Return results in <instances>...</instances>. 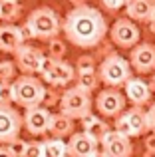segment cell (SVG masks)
<instances>
[{
  "mask_svg": "<svg viewBox=\"0 0 155 157\" xmlns=\"http://www.w3.org/2000/svg\"><path fill=\"white\" fill-rule=\"evenodd\" d=\"M153 2H155V0H153Z\"/></svg>",
  "mask_w": 155,
  "mask_h": 157,
  "instance_id": "cell-42",
  "label": "cell"
},
{
  "mask_svg": "<svg viewBox=\"0 0 155 157\" xmlns=\"http://www.w3.org/2000/svg\"><path fill=\"white\" fill-rule=\"evenodd\" d=\"M12 2H18V0H12Z\"/></svg>",
  "mask_w": 155,
  "mask_h": 157,
  "instance_id": "cell-41",
  "label": "cell"
},
{
  "mask_svg": "<svg viewBox=\"0 0 155 157\" xmlns=\"http://www.w3.org/2000/svg\"><path fill=\"white\" fill-rule=\"evenodd\" d=\"M101 4H104V8H105V10L115 12V10H119V8L125 4V0H101Z\"/></svg>",
  "mask_w": 155,
  "mask_h": 157,
  "instance_id": "cell-33",
  "label": "cell"
},
{
  "mask_svg": "<svg viewBox=\"0 0 155 157\" xmlns=\"http://www.w3.org/2000/svg\"><path fill=\"white\" fill-rule=\"evenodd\" d=\"M113 129L119 131L121 135L125 137H131V129H129V123H127V117H125V111L115 115V121H113Z\"/></svg>",
  "mask_w": 155,
  "mask_h": 157,
  "instance_id": "cell-27",
  "label": "cell"
},
{
  "mask_svg": "<svg viewBox=\"0 0 155 157\" xmlns=\"http://www.w3.org/2000/svg\"><path fill=\"white\" fill-rule=\"evenodd\" d=\"M81 129L88 131L89 135H93V137L100 139V135L104 133L105 129H108V123L101 121L97 115H93L92 111H89L88 115H84V117H81Z\"/></svg>",
  "mask_w": 155,
  "mask_h": 157,
  "instance_id": "cell-20",
  "label": "cell"
},
{
  "mask_svg": "<svg viewBox=\"0 0 155 157\" xmlns=\"http://www.w3.org/2000/svg\"><path fill=\"white\" fill-rule=\"evenodd\" d=\"M123 96L125 100H129L133 105H145L151 101V88L149 84H145L139 78H131L123 82Z\"/></svg>",
  "mask_w": 155,
  "mask_h": 157,
  "instance_id": "cell-13",
  "label": "cell"
},
{
  "mask_svg": "<svg viewBox=\"0 0 155 157\" xmlns=\"http://www.w3.org/2000/svg\"><path fill=\"white\" fill-rule=\"evenodd\" d=\"M20 12H22V6H20L18 2L0 0V20H2V22H14V20H18Z\"/></svg>",
  "mask_w": 155,
  "mask_h": 157,
  "instance_id": "cell-22",
  "label": "cell"
},
{
  "mask_svg": "<svg viewBox=\"0 0 155 157\" xmlns=\"http://www.w3.org/2000/svg\"><path fill=\"white\" fill-rule=\"evenodd\" d=\"M74 6H80V4H85V0H70Z\"/></svg>",
  "mask_w": 155,
  "mask_h": 157,
  "instance_id": "cell-39",
  "label": "cell"
},
{
  "mask_svg": "<svg viewBox=\"0 0 155 157\" xmlns=\"http://www.w3.org/2000/svg\"><path fill=\"white\" fill-rule=\"evenodd\" d=\"M6 147L10 151V157H24V151H26V141L20 139L18 135L12 137L10 141H6Z\"/></svg>",
  "mask_w": 155,
  "mask_h": 157,
  "instance_id": "cell-24",
  "label": "cell"
},
{
  "mask_svg": "<svg viewBox=\"0 0 155 157\" xmlns=\"http://www.w3.org/2000/svg\"><path fill=\"white\" fill-rule=\"evenodd\" d=\"M26 22L30 24L32 32H34V38H38V40H50V38H54V36H58V32L62 30L58 14L48 6L32 10L30 14H28Z\"/></svg>",
  "mask_w": 155,
  "mask_h": 157,
  "instance_id": "cell-3",
  "label": "cell"
},
{
  "mask_svg": "<svg viewBox=\"0 0 155 157\" xmlns=\"http://www.w3.org/2000/svg\"><path fill=\"white\" fill-rule=\"evenodd\" d=\"M131 76V66L125 58H121L119 54H109L104 58V62L100 64L97 70V78L104 82L105 86H123V82Z\"/></svg>",
  "mask_w": 155,
  "mask_h": 157,
  "instance_id": "cell-4",
  "label": "cell"
},
{
  "mask_svg": "<svg viewBox=\"0 0 155 157\" xmlns=\"http://www.w3.org/2000/svg\"><path fill=\"white\" fill-rule=\"evenodd\" d=\"M109 30V36H112V42L115 46H121V48H131L139 42L141 38V32L137 28V24L133 22L131 18H119L113 22Z\"/></svg>",
  "mask_w": 155,
  "mask_h": 157,
  "instance_id": "cell-6",
  "label": "cell"
},
{
  "mask_svg": "<svg viewBox=\"0 0 155 157\" xmlns=\"http://www.w3.org/2000/svg\"><path fill=\"white\" fill-rule=\"evenodd\" d=\"M54 64H56V58L42 54V58H40V62H38V72H36V74H40V76L44 78V76H46V74L50 72L52 68H54Z\"/></svg>",
  "mask_w": 155,
  "mask_h": 157,
  "instance_id": "cell-28",
  "label": "cell"
},
{
  "mask_svg": "<svg viewBox=\"0 0 155 157\" xmlns=\"http://www.w3.org/2000/svg\"><path fill=\"white\" fill-rule=\"evenodd\" d=\"M125 101L127 100H125L123 94L119 90H115L113 86H109V88L101 90L97 94L96 107L100 111V115H104V117H115L117 113H121L125 109Z\"/></svg>",
  "mask_w": 155,
  "mask_h": 157,
  "instance_id": "cell-7",
  "label": "cell"
},
{
  "mask_svg": "<svg viewBox=\"0 0 155 157\" xmlns=\"http://www.w3.org/2000/svg\"><path fill=\"white\" fill-rule=\"evenodd\" d=\"M16 66L22 70V74H36L38 72V62L42 58V52L34 46H28V42H22L14 52Z\"/></svg>",
  "mask_w": 155,
  "mask_h": 157,
  "instance_id": "cell-12",
  "label": "cell"
},
{
  "mask_svg": "<svg viewBox=\"0 0 155 157\" xmlns=\"http://www.w3.org/2000/svg\"><path fill=\"white\" fill-rule=\"evenodd\" d=\"M58 101V94L54 92V90H46L44 92V98H42V105H52Z\"/></svg>",
  "mask_w": 155,
  "mask_h": 157,
  "instance_id": "cell-34",
  "label": "cell"
},
{
  "mask_svg": "<svg viewBox=\"0 0 155 157\" xmlns=\"http://www.w3.org/2000/svg\"><path fill=\"white\" fill-rule=\"evenodd\" d=\"M145 115H147V127H149V131H155V104H151V107L145 111Z\"/></svg>",
  "mask_w": 155,
  "mask_h": 157,
  "instance_id": "cell-35",
  "label": "cell"
},
{
  "mask_svg": "<svg viewBox=\"0 0 155 157\" xmlns=\"http://www.w3.org/2000/svg\"><path fill=\"white\" fill-rule=\"evenodd\" d=\"M46 88L34 74H24V76L12 80V101L20 107H30L36 104H42V98Z\"/></svg>",
  "mask_w": 155,
  "mask_h": 157,
  "instance_id": "cell-2",
  "label": "cell"
},
{
  "mask_svg": "<svg viewBox=\"0 0 155 157\" xmlns=\"http://www.w3.org/2000/svg\"><path fill=\"white\" fill-rule=\"evenodd\" d=\"M74 68H72L68 62L64 60H56L54 68L50 70V72L44 76V80L48 82V84L56 86V88H64V86H68L72 80H74Z\"/></svg>",
  "mask_w": 155,
  "mask_h": 157,
  "instance_id": "cell-14",
  "label": "cell"
},
{
  "mask_svg": "<svg viewBox=\"0 0 155 157\" xmlns=\"http://www.w3.org/2000/svg\"><path fill=\"white\" fill-rule=\"evenodd\" d=\"M145 151L147 153H155V131L145 137Z\"/></svg>",
  "mask_w": 155,
  "mask_h": 157,
  "instance_id": "cell-36",
  "label": "cell"
},
{
  "mask_svg": "<svg viewBox=\"0 0 155 157\" xmlns=\"http://www.w3.org/2000/svg\"><path fill=\"white\" fill-rule=\"evenodd\" d=\"M78 72H88V70H96V60L92 56H80L76 62Z\"/></svg>",
  "mask_w": 155,
  "mask_h": 157,
  "instance_id": "cell-30",
  "label": "cell"
},
{
  "mask_svg": "<svg viewBox=\"0 0 155 157\" xmlns=\"http://www.w3.org/2000/svg\"><path fill=\"white\" fill-rule=\"evenodd\" d=\"M20 44H22V38H20L18 26H14L12 22H4L0 26V52L12 54Z\"/></svg>",
  "mask_w": 155,
  "mask_h": 157,
  "instance_id": "cell-16",
  "label": "cell"
},
{
  "mask_svg": "<svg viewBox=\"0 0 155 157\" xmlns=\"http://www.w3.org/2000/svg\"><path fill=\"white\" fill-rule=\"evenodd\" d=\"M0 104H14L12 101V82H0Z\"/></svg>",
  "mask_w": 155,
  "mask_h": 157,
  "instance_id": "cell-31",
  "label": "cell"
},
{
  "mask_svg": "<svg viewBox=\"0 0 155 157\" xmlns=\"http://www.w3.org/2000/svg\"><path fill=\"white\" fill-rule=\"evenodd\" d=\"M149 88H151V92H155V74H153V78H151V84H149Z\"/></svg>",
  "mask_w": 155,
  "mask_h": 157,
  "instance_id": "cell-40",
  "label": "cell"
},
{
  "mask_svg": "<svg viewBox=\"0 0 155 157\" xmlns=\"http://www.w3.org/2000/svg\"><path fill=\"white\" fill-rule=\"evenodd\" d=\"M50 115H52V111L46 105H42V104L30 105V107H26V115L22 117V127H26V131L30 135H44V133H48Z\"/></svg>",
  "mask_w": 155,
  "mask_h": 157,
  "instance_id": "cell-8",
  "label": "cell"
},
{
  "mask_svg": "<svg viewBox=\"0 0 155 157\" xmlns=\"http://www.w3.org/2000/svg\"><path fill=\"white\" fill-rule=\"evenodd\" d=\"M48 56L56 58V60H62L64 56H66V44L62 42V40H58L54 36V38H50V46H48Z\"/></svg>",
  "mask_w": 155,
  "mask_h": 157,
  "instance_id": "cell-25",
  "label": "cell"
},
{
  "mask_svg": "<svg viewBox=\"0 0 155 157\" xmlns=\"http://www.w3.org/2000/svg\"><path fill=\"white\" fill-rule=\"evenodd\" d=\"M131 153H133V145L129 141V137H125V135H117L115 139H112L104 145V155L109 157H129Z\"/></svg>",
  "mask_w": 155,
  "mask_h": 157,
  "instance_id": "cell-19",
  "label": "cell"
},
{
  "mask_svg": "<svg viewBox=\"0 0 155 157\" xmlns=\"http://www.w3.org/2000/svg\"><path fill=\"white\" fill-rule=\"evenodd\" d=\"M18 32H20V38H22V42H30V40H36L34 38V32H32L30 24L24 22L22 26H18Z\"/></svg>",
  "mask_w": 155,
  "mask_h": 157,
  "instance_id": "cell-32",
  "label": "cell"
},
{
  "mask_svg": "<svg viewBox=\"0 0 155 157\" xmlns=\"http://www.w3.org/2000/svg\"><path fill=\"white\" fill-rule=\"evenodd\" d=\"M78 88L84 90V92H93V90L97 88V82H100V78H97V72L96 70H88V72H78Z\"/></svg>",
  "mask_w": 155,
  "mask_h": 157,
  "instance_id": "cell-23",
  "label": "cell"
},
{
  "mask_svg": "<svg viewBox=\"0 0 155 157\" xmlns=\"http://www.w3.org/2000/svg\"><path fill=\"white\" fill-rule=\"evenodd\" d=\"M68 143V155H76V157H93L97 155V145H100V141H97V137H93V135H89L88 131H78L74 133L72 131L70 133V141Z\"/></svg>",
  "mask_w": 155,
  "mask_h": 157,
  "instance_id": "cell-10",
  "label": "cell"
},
{
  "mask_svg": "<svg viewBox=\"0 0 155 157\" xmlns=\"http://www.w3.org/2000/svg\"><path fill=\"white\" fill-rule=\"evenodd\" d=\"M16 76V66L14 62L2 60L0 62V82H12Z\"/></svg>",
  "mask_w": 155,
  "mask_h": 157,
  "instance_id": "cell-26",
  "label": "cell"
},
{
  "mask_svg": "<svg viewBox=\"0 0 155 157\" xmlns=\"http://www.w3.org/2000/svg\"><path fill=\"white\" fill-rule=\"evenodd\" d=\"M22 129V115L12 104H0V143L10 141Z\"/></svg>",
  "mask_w": 155,
  "mask_h": 157,
  "instance_id": "cell-9",
  "label": "cell"
},
{
  "mask_svg": "<svg viewBox=\"0 0 155 157\" xmlns=\"http://www.w3.org/2000/svg\"><path fill=\"white\" fill-rule=\"evenodd\" d=\"M147 22H151V26H155V6H153V10H151V16H149V20Z\"/></svg>",
  "mask_w": 155,
  "mask_h": 157,
  "instance_id": "cell-38",
  "label": "cell"
},
{
  "mask_svg": "<svg viewBox=\"0 0 155 157\" xmlns=\"http://www.w3.org/2000/svg\"><path fill=\"white\" fill-rule=\"evenodd\" d=\"M24 155L26 157H42L44 155V143L42 141H28Z\"/></svg>",
  "mask_w": 155,
  "mask_h": 157,
  "instance_id": "cell-29",
  "label": "cell"
},
{
  "mask_svg": "<svg viewBox=\"0 0 155 157\" xmlns=\"http://www.w3.org/2000/svg\"><path fill=\"white\" fill-rule=\"evenodd\" d=\"M48 131H50L54 137H68V135L74 131V119L66 113H52L50 115V125H48Z\"/></svg>",
  "mask_w": 155,
  "mask_h": 157,
  "instance_id": "cell-17",
  "label": "cell"
},
{
  "mask_svg": "<svg viewBox=\"0 0 155 157\" xmlns=\"http://www.w3.org/2000/svg\"><path fill=\"white\" fill-rule=\"evenodd\" d=\"M44 143V155L48 157H64L68 155V143L64 141V137H54L52 135L50 139H46Z\"/></svg>",
  "mask_w": 155,
  "mask_h": 157,
  "instance_id": "cell-21",
  "label": "cell"
},
{
  "mask_svg": "<svg viewBox=\"0 0 155 157\" xmlns=\"http://www.w3.org/2000/svg\"><path fill=\"white\" fill-rule=\"evenodd\" d=\"M0 157H10V151H8L6 143H0Z\"/></svg>",
  "mask_w": 155,
  "mask_h": 157,
  "instance_id": "cell-37",
  "label": "cell"
},
{
  "mask_svg": "<svg viewBox=\"0 0 155 157\" xmlns=\"http://www.w3.org/2000/svg\"><path fill=\"white\" fill-rule=\"evenodd\" d=\"M60 111L70 115L72 119H81L92 111V98L88 92L76 88H68L60 96Z\"/></svg>",
  "mask_w": 155,
  "mask_h": 157,
  "instance_id": "cell-5",
  "label": "cell"
},
{
  "mask_svg": "<svg viewBox=\"0 0 155 157\" xmlns=\"http://www.w3.org/2000/svg\"><path fill=\"white\" fill-rule=\"evenodd\" d=\"M68 42L78 48H96L108 34V22L97 8L80 4L68 12L62 26Z\"/></svg>",
  "mask_w": 155,
  "mask_h": 157,
  "instance_id": "cell-1",
  "label": "cell"
},
{
  "mask_svg": "<svg viewBox=\"0 0 155 157\" xmlns=\"http://www.w3.org/2000/svg\"><path fill=\"white\" fill-rule=\"evenodd\" d=\"M125 14L133 22H147L155 6L153 0H125Z\"/></svg>",
  "mask_w": 155,
  "mask_h": 157,
  "instance_id": "cell-15",
  "label": "cell"
},
{
  "mask_svg": "<svg viewBox=\"0 0 155 157\" xmlns=\"http://www.w3.org/2000/svg\"><path fill=\"white\" fill-rule=\"evenodd\" d=\"M129 66L137 74H149L155 70V46L153 44H135L129 56Z\"/></svg>",
  "mask_w": 155,
  "mask_h": 157,
  "instance_id": "cell-11",
  "label": "cell"
},
{
  "mask_svg": "<svg viewBox=\"0 0 155 157\" xmlns=\"http://www.w3.org/2000/svg\"><path fill=\"white\" fill-rule=\"evenodd\" d=\"M125 117H127L129 129H131V137H139V135H143L145 131H149L147 115H145V111L141 109V105H135L133 109L125 111Z\"/></svg>",
  "mask_w": 155,
  "mask_h": 157,
  "instance_id": "cell-18",
  "label": "cell"
}]
</instances>
